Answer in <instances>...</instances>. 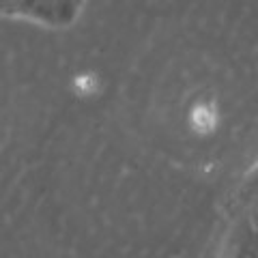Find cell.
I'll use <instances>...</instances> for the list:
<instances>
[{
  "label": "cell",
  "instance_id": "cell-1",
  "mask_svg": "<svg viewBox=\"0 0 258 258\" xmlns=\"http://www.w3.org/2000/svg\"><path fill=\"white\" fill-rule=\"evenodd\" d=\"M189 123L194 127V132H198V134H211L213 129L217 127L215 106H211V103H198V106H194L191 116H189Z\"/></svg>",
  "mask_w": 258,
  "mask_h": 258
},
{
  "label": "cell",
  "instance_id": "cell-2",
  "mask_svg": "<svg viewBox=\"0 0 258 258\" xmlns=\"http://www.w3.org/2000/svg\"><path fill=\"white\" fill-rule=\"evenodd\" d=\"M76 88L82 95H93L97 91V80L93 76H80L76 78Z\"/></svg>",
  "mask_w": 258,
  "mask_h": 258
}]
</instances>
